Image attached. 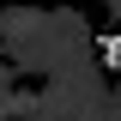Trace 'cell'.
I'll list each match as a JSON object with an SVG mask.
<instances>
[{"mask_svg": "<svg viewBox=\"0 0 121 121\" xmlns=\"http://www.w3.org/2000/svg\"><path fill=\"white\" fill-rule=\"evenodd\" d=\"M91 48H97V60H103L109 73H115V67H121V30H103V36H97V43H91Z\"/></svg>", "mask_w": 121, "mask_h": 121, "instance_id": "6da1fadb", "label": "cell"}, {"mask_svg": "<svg viewBox=\"0 0 121 121\" xmlns=\"http://www.w3.org/2000/svg\"><path fill=\"white\" fill-rule=\"evenodd\" d=\"M109 12H121V0H109Z\"/></svg>", "mask_w": 121, "mask_h": 121, "instance_id": "7a4b0ae2", "label": "cell"}]
</instances>
